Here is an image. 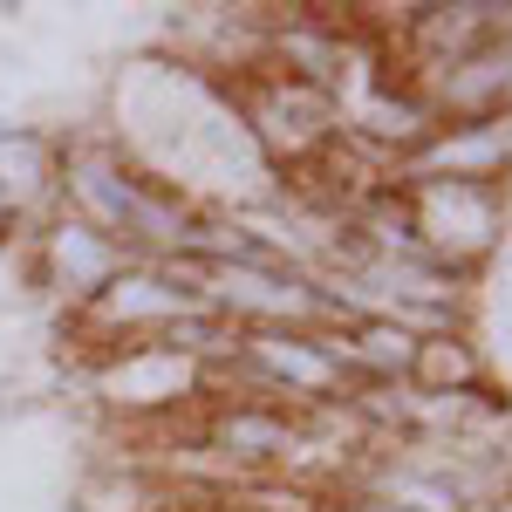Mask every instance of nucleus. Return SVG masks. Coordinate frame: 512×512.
<instances>
[{
  "label": "nucleus",
  "mask_w": 512,
  "mask_h": 512,
  "mask_svg": "<svg viewBox=\"0 0 512 512\" xmlns=\"http://www.w3.org/2000/svg\"><path fill=\"white\" fill-rule=\"evenodd\" d=\"M403 212H410L417 246L458 280H478V267L506 246V226H512V205H506L499 185H444V178H424V185H403Z\"/></svg>",
  "instance_id": "nucleus-1"
},
{
  "label": "nucleus",
  "mask_w": 512,
  "mask_h": 512,
  "mask_svg": "<svg viewBox=\"0 0 512 512\" xmlns=\"http://www.w3.org/2000/svg\"><path fill=\"white\" fill-rule=\"evenodd\" d=\"M89 390L103 396L110 410L137 417V410H178L192 396L212 390V369L198 355L158 349V342H137V349H110L89 362Z\"/></svg>",
  "instance_id": "nucleus-2"
},
{
  "label": "nucleus",
  "mask_w": 512,
  "mask_h": 512,
  "mask_svg": "<svg viewBox=\"0 0 512 512\" xmlns=\"http://www.w3.org/2000/svg\"><path fill=\"white\" fill-rule=\"evenodd\" d=\"M403 185H499L512 178V117H472V123H431V137L396 164Z\"/></svg>",
  "instance_id": "nucleus-3"
},
{
  "label": "nucleus",
  "mask_w": 512,
  "mask_h": 512,
  "mask_svg": "<svg viewBox=\"0 0 512 512\" xmlns=\"http://www.w3.org/2000/svg\"><path fill=\"white\" fill-rule=\"evenodd\" d=\"M123 267H130V253H123L117 239H103L96 226H82L69 212H55L35 233V280L55 301H69V308H82L96 287H110Z\"/></svg>",
  "instance_id": "nucleus-4"
},
{
  "label": "nucleus",
  "mask_w": 512,
  "mask_h": 512,
  "mask_svg": "<svg viewBox=\"0 0 512 512\" xmlns=\"http://www.w3.org/2000/svg\"><path fill=\"white\" fill-rule=\"evenodd\" d=\"M403 390H417V396H465V390H485V355H478L472 328L424 335V342H417V355H410Z\"/></svg>",
  "instance_id": "nucleus-5"
}]
</instances>
